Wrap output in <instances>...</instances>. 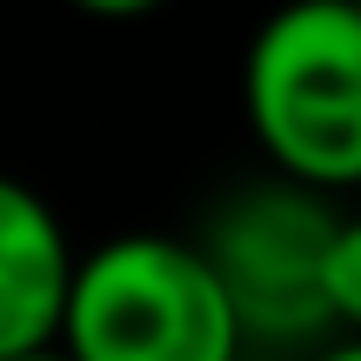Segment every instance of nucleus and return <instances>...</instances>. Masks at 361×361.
<instances>
[{"label": "nucleus", "instance_id": "f257e3e1", "mask_svg": "<svg viewBox=\"0 0 361 361\" xmlns=\"http://www.w3.org/2000/svg\"><path fill=\"white\" fill-rule=\"evenodd\" d=\"M241 114L281 180L361 188V13L348 0H281L241 54Z\"/></svg>", "mask_w": 361, "mask_h": 361}, {"label": "nucleus", "instance_id": "f03ea898", "mask_svg": "<svg viewBox=\"0 0 361 361\" xmlns=\"http://www.w3.org/2000/svg\"><path fill=\"white\" fill-rule=\"evenodd\" d=\"M74 361H241V322L188 234H114L74 255L61 335Z\"/></svg>", "mask_w": 361, "mask_h": 361}, {"label": "nucleus", "instance_id": "7ed1b4c3", "mask_svg": "<svg viewBox=\"0 0 361 361\" xmlns=\"http://www.w3.org/2000/svg\"><path fill=\"white\" fill-rule=\"evenodd\" d=\"M328 228H335L328 194L268 174L221 194L207 207L201 234H188L201 261L214 268L247 348H314L335 335L322 308Z\"/></svg>", "mask_w": 361, "mask_h": 361}, {"label": "nucleus", "instance_id": "20e7f679", "mask_svg": "<svg viewBox=\"0 0 361 361\" xmlns=\"http://www.w3.org/2000/svg\"><path fill=\"white\" fill-rule=\"evenodd\" d=\"M74 281V241L47 194L0 168V361L54 348Z\"/></svg>", "mask_w": 361, "mask_h": 361}, {"label": "nucleus", "instance_id": "39448f33", "mask_svg": "<svg viewBox=\"0 0 361 361\" xmlns=\"http://www.w3.org/2000/svg\"><path fill=\"white\" fill-rule=\"evenodd\" d=\"M322 308L328 328L361 335V214H335L322 247Z\"/></svg>", "mask_w": 361, "mask_h": 361}, {"label": "nucleus", "instance_id": "423d86ee", "mask_svg": "<svg viewBox=\"0 0 361 361\" xmlns=\"http://www.w3.org/2000/svg\"><path fill=\"white\" fill-rule=\"evenodd\" d=\"M67 7H80V13H94V20H141V13H154V7H168V0H67Z\"/></svg>", "mask_w": 361, "mask_h": 361}, {"label": "nucleus", "instance_id": "0eeeda50", "mask_svg": "<svg viewBox=\"0 0 361 361\" xmlns=\"http://www.w3.org/2000/svg\"><path fill=\"white\" fill-rule=\"evenodd\" d=\"M308 361H361V335H335V341H314Z\"/></svg>", "mask_w": 361, "mask_h": 361}, {"label": "nucleus", "instance_id": "6e6552de", "mask_svg": "<svg viewBox=\"0 0 361 361\" xmlns=\"http://www.w3.org/2000/svg\"><path fill=\"white\" fill-rule=\"evenodd\" d=\"M13 361H74L67 348H34V355H13Z\"/></svg>", "mask_w": 361, "mask_h": 361}, {"label": "nucleus", "instance_id": "1a4fd4ad", "mask_svg": "<svg viewBox=\"0 0 361 361\" xmlns=\"http://www.w3.org/2000/svg\"><path fill=\"white\" fill-rule=\"evenodd\" d=\"M348 7H355V13H361V0H348Z\"/></svg>", "mask_w": 361, "mask_h": 361}, {"label": "nucleus", "instance_id": "9d476101", "mask_svg": "<svg viewBox=\"0 0 361 361\" xmlns=\"http://www.w3.org/2000/svg\"><path fill=\"white\" fill-rule=\"evenodd\" d=\"M241 361H255V355H241Z\"/></svg>", "mask_w": 361, "mask_h": 361}]
</instances>
